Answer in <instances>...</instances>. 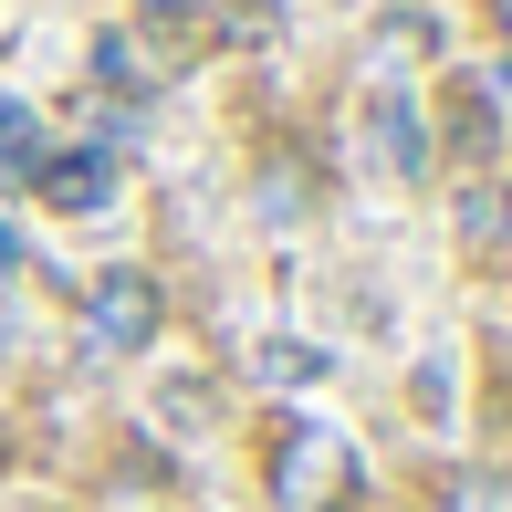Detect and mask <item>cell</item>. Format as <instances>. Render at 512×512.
I'll return each instance as SVG.
<instances>
[{
    "label": "cell",
    "mask_w": 512,
    "mask_h": 512,
    "mask_svg": "<svg viewBox=\"0 0 512 512\" xmlns=\"http://www.w3.org/2000/svg\"><path fill=\"white\" fill-rule=\"evenodd\" d=\"M0 471H11V418H0Z\"/></svg>",
    "instance_id": "obj_7"
},
{
    "label": "cell",
    "mask_w": 512,
    "mask_h": 512,
    "mask_svg": "<svg viewBox=\"0 0 512 512\" xmlns=\"http://www.w3.org/2000/svg\"><path fill=\"white\" fill-rule=\"evenodd\" d=\"M492 42H502V53H512V0H492Z\"/></svg>",
    "instance_id": "obj_6"
},
{
    "label": "cell",
    "mask_w": 512,
    "mask_h": 512,
    "mask_svg": "<svg viewBox=\"0 0 512 512\" xmlns=\"http://www.w3.org/2000/svg\"><path fill=\"white\" fill-rule=\"evenodd\" d=\"M157 324H168V293H157L147 262H115V272L84 283V345H95V356H147Z\"/></svg>",
    "instance_id": "obj_2"
},
{
    "label": "cell",
    "mask_w": 512,
    "mask_h": 512,
    "mask_svg": "<svg viewBox=\"0 0 512 512\" xmlns=\"http://www.w3.org/2000/svg\"><path fill=\"white\" fill-rule=\"evenodd\" d=\"M366 147H377V168L398 178V189H418V178H429V126H418L408 95H377V105H366Z\"/></svg>",
    "instance_id": "obj_4"
},
{
    "label": "cell",
    "mask_w": 512,
    "mask_h": 512,
    "mask_svg": "<svg viewBox=\"0 0 512 512\" xmlns=\"http://www.w3.org/2000/svg\"><path fill=\"white\" fill-rule=\"evenodd\" d=\"M42 178V199L53 209H95L105 189H115V157H53V168H32Z\"/></svg>",
    "instance_id": "obj_5"
},
{
    "label": "cell",
    "mask_w": 512,
    "mask_h": 512,
    "mask_svg": "<svg viewBox=\"0 0 512 512\" xmlns=\"http://www.w3.org/2000/svg\"><path fill=\"white\" fill-rule=\"evenodd\" d=\"M439 147H450L460 168H492L502 157V95L481 74H450V95H439Z\"/></svg>",
    "instance_id": "obj_3"
},
{
    "label": "cell",
    "mask_w": 512,
    "mask_h": 512,
    "mask_svg": "<svg viewBox=\"0 0 512 512\" xmlns=\"http://www.w3.org/2000/svg\"><path fill=\"white\" fill-rule=\"evenodd\" d=\"M262 492H272V512H356L366 502V460H356V439L324 429V418H272Z\"/></svg>",
    "instance_id": "obj_1"
}]
</instances>
